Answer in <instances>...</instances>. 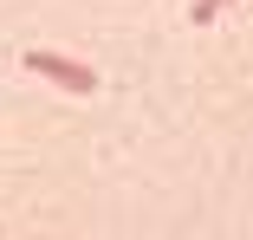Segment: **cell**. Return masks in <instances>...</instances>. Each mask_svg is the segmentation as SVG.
I'll use <instances>...</instances> for the list:
<instances>
[{
    "label": "cell",
    "instance_id": "1",
    "mask_svg": "<svg viewBox=\"0 0 253 240\" xmlns=\"http://www.w3.org/2000/svg\"><path fill=\"white\" fill-rule=\"evenodd\" d=\"M26 72H39V78H52L59 91H97V72L91 65H78V59H59V52H26Z\"/></svg>",
    "mask_w": 253,
    "mask_h": 240
}]
</instances>
